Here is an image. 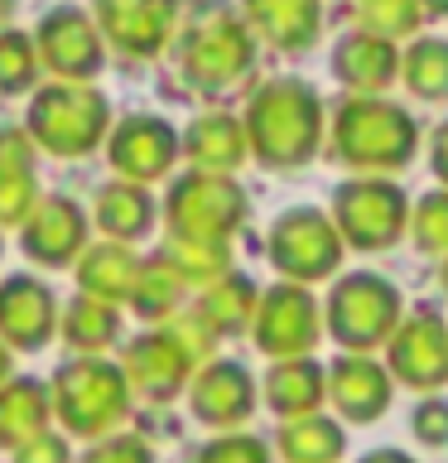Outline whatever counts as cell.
Returning <instances> with one entry per match:
<instances>
[{"instance_id": "1", "label": "cell", "mask_w": 448, "mask_h": 463, "mask_svg": "<svg viewBox=\"0 0 448 463\" xmlns=\"http://www.w3.org/2000/svg\"><path fill=\"white\" fill-rule=\"evenodd\" d=\"M251 159L266 169H303L328 145V101L309 78H266L241 111Z\"/></svg>"}, {"instance_id": "2", "label": "cell", "mask_w": 448, "mask_h": 463, "mask_svg": "<svg viewBox=\"0 0 448 463\" xmlns=\"http://www.w3.org/2000/svg\"><path fill=\"white\" fill-rule=\"evenodd\" d=\"M425 130L390 97H342L328 111V155L361 179H396L415 165Z\"/></svg>"}, {"instance_id": "3", "label": "cell", "mask_w": 448, "mask_h": 463, "mask_svg": "<svg viewBox=\"0 0 448 463\" xmlns=\"http://www.w3.org/2000/svg\"><path fill=\"white\" fill-rule=\"evenodd\" d=\"M405 318V289L381 270H342L328 285L323 328L338 343V353H386L390 333Z\"/></svg>"}, {"instance_id": "4", "label": "cell", "mask_w": 448, "mask_h": 463, "mask_svg": "<svg viewBox=\"0 0 448 463\" xmlns=\"http://www.w3.org/2000/svg\"><path fill=\"white\" fill-rule=\"evenodd\" d=\"M256 58H260L256 34L246 29L241 14H231V10H208L179 39L183 78H188V87H198V92H208V97L246 87L256 72Z\"/></svg>"}, {"instance_id": "5", "label": "cell", "mask_w": 448, "mask_h": 463, "mask_svg": "<svg viewBox=\"0 0 448 463\" xmlns=\"http://www.w3.org/2000/svg\"><path fill=\"white\" fill-rule=\"evenodd\" d=\"M53 411L68 425V434L107 439L130 415V382L107 357H72L53 376Z\"/></svg>"}, {"instance_id": "6", "label": "cell", "mask_w": 448, "mask_h": 463, "mask_svg": "<svg viewBox=\"0 0 448 463\" xmlns=\"http://www.w3.org/2000/svg\"><path fill=\"white\" fill-rule=\"evenodd\" d=\"M266 256H270V266L280 270V280L313 289L318 280H338L342 275L347 241H342V232H338V222H332L328 208L294 203V208H285L270 222Z\"/></svg>"}, {"instance_id": "7", "label": "cell", "mask_w": 448, "mask_h": 463, "mask_svg": "<svg viewBox=\"0 0 448 463\" xmlns=\"http://www.w3.org/2000/svg\"><path fill=\"white\" fill-rule=\"evenodd\" d=\"M410 194L396 179H361V174H347V179L332 188V222H338L347 251H390L410 237Z\"/></svg>"}, {"instance_id": "8", "label": "cell", "mask_w": 448, "mask_h": 463, "mask_svg": "<svg viewBox=\"0 0 448 463\" xmlns=\"http://www.w3.org/2000/svg\"><path fill=\"white\" fill-rule=\"evenodd\" d=\"M246 217H251V198H246V188L231 174L188 169L164 194L169 237H183V241H227L231 246V237L246 227Z\"/></svg>"}, {"instance_id": "9", "label": "cell", "mask_w": 448, "mask_h": 463, "mask_svg": "<svg viewBox=\"0 0 448 463\" xmlns=\"http://www.w3.org/2000/svg\"><path fill=\"white\" fill-rule=\"evenodd\" d=\"M111 107L92 82H53L29 101V136L58 159H82L107 140Z\"/></svg>"}, {"instance_id": "10", "label": "cell", "mask_w": 448, "mask_h": 463, "mask_svg": "<svg viewBox=\"0 0 448 463\" xmlns=\"http://www.w3.org/2000/svg\"><path fill=\"white\" fill-rule=\"evenodd\" d=\"M381 362L396 376V386L415 391V396H443V386H448V318H443V309H434V304L405 309Z\"/></svg>"}, {"instance_id": "11", "label": "cell", "mask_w": 448, "mask_h": 463, "mask_svg": "<svg viewBox=\"0 0 448 463\" xmlns=\"http://www.w3.org/2000/svg\"><path fill=\"white\" fill-rule=\"evenodd\" d=\"M323 333H328L323 328V299H318L309 285L275 280L270 289H260V309H256L251 338H256V347L270 362L318 357Z\"/></svg>"}, {"instance_id": "12", "label": "cell", "mask_w": 448, "mask_h": 463, "mask_svg": "<svg viewBox=\"0 0 448 463\" xmlns=\"http://www.w3.org/2000/svg\"><path fill=\"white\" fill-rule=\"evenodd\" d=\"M256 401H260V382L237 357L202 362L193 372V382H188V411H193L198 425H208L217 434L241 430L256 415Z\"/></svg>"}, {"instance_id": "13", "label": "cell", "mask_w": 448, "mask_h": 463, "mask_svg": "<svg viewBox=\"0 0 448 463\" xmlns=\"http://www.w3.org/2000/svg\"><path fill=\"white\" fill-rule=\"evenodd\" d=\"M328 405L342 425H376L396 405V376L381 357L338 353L328 362Z\"/></svg>"}, {"instance_id": "14", "label": "cell", "mask_w": 448, "mask_h": 463, "mask_svg": "<svg viewBox=\"0 0 448 463\" xmlns=\"http://www.w3.org/2000/svg\"><path fill=\"white\" fill-rule=\"evenodd\" d=\"M183 155V136L173 130L164 116H130L111 130L107 159L126 184H154L173 169V159Z\"/></svg>"}, {"instance_id": "15", "label": "cell", "mask_w": 448, "mask_h": 463, "mask_svg": "<svg viewBox=\"0 0 448 463\" xmlns=\"http://www.w3.org/2000/svg\"><path fill=\"white\" fill-rule=\"evenodd\" d=\"M97 29L126 58H154L179 29V0H97Z\"/></svg>"}, {"instance_id": "16", "label": "cell", "mask_w": 448, "mask_h": 463, "mask_svg": "<svg viewBox=\"0 0 448 463\" xmlns=\"http://www.w3.org/2000/svg\"><path fill=\"white\" fill-rule=\"evenodd\" d=\"M34 53L43 58V68H49L53 78H63V82H87L101 68V58H107V49H101V29L72 5L53 10L49 20L39 24Z\"/></svg>"}, {"instance_id": "17", "label": "cell", "mask_w": 448, "mask_h": 463, "mask_svg": "<svg viewBox=\"0 0 448 463\" xmlns=\"http://www.w3.org/2000/svg\"><path fill=\"white\" fill-rule=\"evenodd\" d=\"M332 78L347 97H386L390 87H400V43L376 39L367 29H347L332 43Z\"/></svg>"}, {"instance_id": "18", "label": "cell", "mask_w": 448, "mask_h": 463, "mask_svg": "<svg viewBox=\"0 0 448 463\" xmlns=\"http://www.w3.org/2000/svg\"><path fill=\"white\" fill-rule=\"evenodd\" d=\"M241 20L256 43L280 53H309L323 39V0H241Z\"/></svg>"}, {"instance_id": "19", "label": "cell", "mask_w": 448, "mask_h": 463, "mask_svg": "<svg viewBox=\"0 0 448 463\" xmlns=\"http://www.w3.org/2000/svg\"><path fill=\"white\" fill-rule=\"evenodd\" d=\"M121 372L130 382V396H145V401H173L179 391H188V382H193V362H188L159 328L140 333V338L126 347Z\"/></svg>"}, {"instance_id": "20", "label": "cell", "mask_w": 448, "mask_h": 463, "mask_svg": "<svg viewBox=\"0 0 448 463\" xmlns=\"http://www.w3.org/2000/svg\"><path fill=\"white\" fill-rule=\"evenodd\" d=\"M58 309H53V289L39 285L34 275H10L0 285V343L34 353L53 338Z\"/></svg>"}, {"instance_id": "21", "label": "cell", "mask_w": 448, "mask_h": 463, "mask_svg": "<svg viewBox=\"0 0 448 463\" xmlns=\"http://www.w3.org/2000/svg\"><path fill=\"white\" fill-rule=\"evenodd\" d=\"M87 246V217L72 198L53 194L39 198V208L24 222V256L39 266H72Z\"/></svg>"}, {"instance_id": "22", "label": "cell", "mask_w": 448, "mask_h": 463, "mask_svg": "<svg viewBox=\"0 0 448 463\" xmlns=\"http://www.w3.org/2000/svg\"><path fill=\"white\" fill-rule=\"evenodd\" d=\"M260 396L280 420H303L328 405V362L323 357H285L270 362Z\"/></svg>"}, {"instance_id": "23", "label": "cell", "mask_w": 448, "mask_h": 463, "mask_svg": "<svg viewBox=\"0 0 448 463\" xmlns=\"http://www.w3.org/2000/svg\"><path fill=\"white\" fill-rule=\"evenodd\" d=\"M183 159L202 174H237L251 159V140H246L241 116L231 111L193 116V126L183 130Z\"/></svg>"}, {"instance_id": "24", "label": "cell", "mask_w": 448, "mask_h": 463, "mask_svg": "<svg viewBox=\"0 0 448 463\" xmlns=\"http://www.w3.org/2000/svg\"><path fill=\"white\" fill-rule=\"evenodd\" d=\"M275 458L280 463H342L347 425L328 411L303 415V420H280V430H275Z\"/></svg>"}, {"instance_id": "25", "label": "cell", "mask_w": 448, "mask_h": 463, "mask_svg": "<svg viewBox=\"0 0 448 463\" xmlns=\"http://www.w3.org/2000/svg\"><path fill=\"white\" fill-rule=\"evenodd\" d=\"M140 266L145 260L121 241H101V246H87L78 256V285L82 295H92L101 304H121L135 295V280H140Z\"/></svg>"}, {"instance_id": "26", "label": "cell", "mask_w": 448, "mask_h": 463, "mask_svg": "<svg viewBox=\"0 0 448 463\" xmlns=\"http://www.w3.org/2000/svg\"><path fill=\"white\" fill-rule=\"evenodd\" d=\"M39 208L34 188V145L20 130H0V227L29 222Z\"/></svg>"}, {"instance_id": "27", "label": "cell", "mask_w": 448, "mask_h": 463, "mask_svg": "<svg viewBox=\"0 0 448 463\" xmlns=\"http://www.w3.org/2000/svg\"><path fill=\"white\" fill-rule=\"evenodd\" d=\"M49 386L34 382V376H14V382L0 386V444L20 449L29 439H39L49 430Z\"/></svg>"}, {"instance_id": "28", "label": "cell", "mask_w": 448, "mask_h": 463, "mask_svg": "<svg viewBox=\"0 0 448 463\" xmlns=\"http://www.w3.org/2000/svg\"><path fill=\"white\" fill-rule=\"evenodd\" d=\"M400 87L415 101H429V107L448 101V39L443 34H419L400 49Z\"/></svg>"}, {"instance_id": "29", "label": "cell", "mask_w": 448, "mask_h": 463, "mask_svg": "<svg viewBox=\"0 0 448 463\" xmlns=\"http://www.w3.org/2000/svg\"><path fill=\"white\" fill-rule=\"evenodd\" d=\"M97 227L107 232L111 241H121V246L140 241L145 232L154 227V198L145 194L140 184L116 179V184H107L97 194Z\"/></svg>"}, {"instance_id": "30", "label": "cell", "mask_w": 448, "mask_h": 463, "mask_svg": "<svg viewBox=\"0 0 448 463\" xmlns=\"http://www.w3.org/2000/svg\"><path fill=\"white\" fill-rule=\"evenodd\" d=\"M198 309L202 318L217 328V338H231V333H246L256 324V309H260V289L251 275H241V270H231L222 275L217 285L202 289V299H198Z\"/></svg>"}, {"instance_id": "31", "label": "cell", "mask_w": 448, "mask_h": 463, "mask_svg": "<svg viewBox=\"0 0 448 463\" xmlns=\"http://www.w3.org/2000/svg\"><path fill=\"white\" fill-rule=\"evenodd\" d=\"M183 275L173 270V260L164 251H154L150 260L140 266V280H135V295H130V304H135L140 318H150V324H164V318H173L183 309Z\"/></svg>"}, {"instance_id": "32", "label": "cell", "mask_w": 448, "mask_h": 463, "mask_svg": "<svg viewBox=\"0 0 448 463\" xmlns=\"http://www.w3.org/2000/svg\"><path fill=\"white\" fill-rule=\"evenodd\" d=\"M352 14H357V29L405 49V39H419V29L429 20V5L425 0H352Z\"/></svg>"}, {"instance_id": "33", "label": "cell", "mask_w": 448, "mask_h": 463, "mask_svg": "<svg viewBox=\"0 0 448 463\" xmlns=\"http://www.w3.org/2000/svg\"><path fill=\"white\" fill-rule=\"evenodd\" d=\"M116 333H121V314H116V304H101L92 295H78L68 304L63 314V338L78 347L82 357H97L101 347L116 343Z\"/></svg>"}, {"instance_id": "34", "label": "cell", "mask_w": 448, "mask_h": 463, "mask_svg": "<svg viewBox=\"0 0 448 463\" xmlns=\"http://www.w3.org/2000/svg\"><path fill=\"white\" fill-rule=\"evenodd\" d=\"M164 256L173 260V270L183 275L188 289H193V285L208 289V285L222 280V275L237 270V266H231V246L227 241H183V237H169Z\"/></svg>"}, {"instance_id": "35", "label": "cell", "mask_w": 448, "mask_h": 463, "mask_svg": "<svg viewBox=\"0 0 448 463\" xmlns=\"http://www.w3.org/2000/svg\"><path fill=\"white\" fill-rule=\"evenodd\" d=\"M410 241L425 256H448V188H429L410 203Z\"/></svg>"}, {"instance_id": "36", "label": "cell", "mask_w": 448, "mask_h": 463, "mask_svg": "<svg viewBox=\"0 0 448 463\" xmlns=\"http://www.w3.org/2000/svg\"><path fill=\"white\" fill-rule=\"evenodd\" d=\"M159 333L179 347V353L193 362V367H202V362H212V353H217V328L202 318V309L193 304V309H179L173 318H164L159 324Z\"/></svg>"}, {"instance_id": "37", "label": "cell", "mask_w": 448, "mask_h": 463, "mask_svg": "<svg viewBox=\"0 0 448 463\" xmlns=\"http://www.w3.org/2000/svg\"><path fill=\"white\" fill-rule=\"evenodd\" d=\"M34 72H39L34 39L20 34V29H5V34H0V92L5 97L29 92V87H34Z\"/></svg>"}, {"instance_id": "38", "label": "cell", "mask_w": 448, "mask_h": 463, "mask_svg": "<svg viewBox=\"0 0 448 463\" xmlns=\"http://www.w3.org/2000/svg\"><path fill=\"white\" fill-rule=\"evenodd\" d=\"M193 463H280V458H275L270 439H260L251 430H231V434H212L193 454Z\"/></svg>"}, {"instance_id": "39", "label": "cell", "mask_w": 448, "mask_h": 463, "mask_svg": "<svg viewBox=\"0 0 448 463\" xmlns=\"http://www.w3.org/2000/svg\"><path fill=\"white\" fill-rule=\"evenodd\" d=\"M410 434L425 449H448V396H419L410 411Z\"/></svg>"}, {"instance_id": "40", "label": "cell", "mask_w": 448, "mask_h": 463, "mask_svg": "<svg viewBox=\"0 0 448 463\" xmlns=\"http://www.w3.org/2000/svg\"><path fill=\"white\" fill-rule=\"evenodd\" d=\"M82 463H154V449L140 434H107L87 449Z\"/></svg>"}, {"instance_id": "41", "label": "cell", "mask_w": 448, "mask_h": 463, "mask_svg": "<svg viewBox=\"0 0 448 463\" xmlns=\"http://www.w3.org/2000/svg\"><path fill=\"white\" fill-rule=\"evenodd\" d=\"M14 463H72V454H68V439H63V434L43 430L39 439H29V444L14 449Z\"/></svg>"}, {"instance_id": "42", "label": "cell", "mask_w": 448, "mask_h": 463, "mask_svg": "<svg viewBox=\"0 0 448 463\" xmlns=\"http://www.w3.org/2000/svg\"><path fill=\"white\" fill-rule=\"evenodd\" d=\"M429 169L439 179V188H448V116L429 130Z\"/></svg>"}, {"instance_id": "43", "label": "cell", "mask_w": 448, "mask_h": 463, "mask_svg": "<svg viewBox=\"0 0 448 463\" xmlns=\"http://www.w3.org/2000/svg\"><path fill=\"white\" fill-rule=\"evenodd\" d=\"M357 463H419L415 454H405V449H390V444H381V449H367Z\"/></svg>"}, {"instance_id": "44", "label": "cell", "mask_w": 448, "mask_h": 463, "mask_svg": "<svg viewBox=\"0 0 448 463\" xmlns=\"http://www.w3.org/2000/svg\"><path fill=\"white\" fill-rule=\"evenodd\" d=\"M5 376H10V347L0 343V382H5Z\"/></svg>"}, {"instance_id": "45", "label": "cell", "mask_w": 448, "mask_h": 463, "mask_svg": "<svg viewBox=\"0 0 448 463\" xmlns=\"http://www.w3.org/2000/svg\"><path fill=\"white\" fill-rule=\"evenodd\" d=\"M14 14V0H0V34H5V20Z\"/></svg>"}, {"instance_id": "46", "label": "cell", "mask_w": 448, "mask_h": 463, "mask_svg": "<svg viewBox=\"0 0 448 463\" xmlns=\"http://www.w3.org/2000/svg\"><path fill=\"white\" fill-rule=\"evenodd\" d=\"M439 289H443V295H448V256L439 260Z\"/></svg>"}, {"instance_id": "47", "label": "cell", "mask_w": 448, "mask_h": 463, "mask_svg": "<svg viewBox=\"0 0 448 463\" xmlns=\"http://www.w3.org/2000/svg\"><path fill=\"white\" fill-rule=\"evenodd\" d=\"M429 5V14H448V0H425Z\"/></svg>"}]
</instances>
